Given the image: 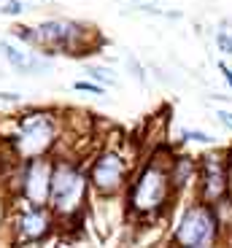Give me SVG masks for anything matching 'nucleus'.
I'll return each instance as SVG.
<instances>
[{"label":"nucleus","instance_id":"1","mask_svg":"<svg viewBox=\"0 0 232 248\" xmlns=\"http://www.w3.org/2000/svg\"><path fill=\"white\" fill-rule=\"evenodd\" d=\"M162 151L165 149H157L146 162H140L124 189L127 216L135 221H157L168 216L173 202L178 200L168 175L170 154H162Z\"/></svg>","mask_w":232,"mask_h":248},{"label":"nucleus","instance_id":"2","mask_svg":"<svg viewBox=\"0 0 232 248\" xmlns=\"http://www.w3.org/2000/svg\"><path fill=\"white\" fill-rule=\"evenodd\" d=\"M51 192H49V211L54 213L57 227L78 224L87 213L89 200V178L87 165L73 156H51Z\"/></svg>","mask_w":232,"mask_h":248},{"label":"nucleus","instance_id":"3","mask_svg":"<svg viewBox=\"0 0 232 248\" xmlns=\"http://www.w3.org/2000/svg\"><path fill=\"white\" fill-rule=\"evenodd\" d=\"M62 124L65 119H60V113L51 108H32L19 116L16 130L8 135V149L19 162L51 156L62 138Z\"/></svg>","mask_w":232,"mask_h":248},{"label":"nucleus","instance_id":"4","mask_svg":"<svg viewBox=\"0 0 232 248\" xmlns=\"http://www.w3.org/2000/svg\"><path fill=\"white\" fill-rule=\"evenodd\" d=\"M221 237L219 208L192 200L173 221V248H214Z\"/></svg>","mask_w":232,"mask_h":248},{"label":"nucleus","instance_id":"5","mask_svg":"<svg viewBox=\"0 0 232 248\" xmlns=\"http://www.w3.org/2000/svg\"><path fill=\"white\" fill-rule=\"evenodd\" d=\"M35 38L41 54L62 51L68 57H84L87 51H92L97 30L81 22H70V19H46L35 25Z\"/></svg>","mask_w":232,"mask_h":248},{"label":"nucleus","instance_id":"6","mask_svg":"<svg viewBox=\"0 0 232 248\" xmlns=\"http://www.w3.org/2000/svg\"><path fill=\"white\" fill-rule=\"evenodd\" d=\"M135 165L122 154L119 149H103L92 156L87 165V178L89 189L97 200H113L124 194L127 184H130Z\"/></svg>","mask_w":232,"mask_h":248},{"label":"nucleus","instance_id":"7","mask_svg":"<svg viewBox=\"0 0 232 248\" xmlns=\"http://www.w3.org/2000/svg\"><path fill=\"white\" fill-rule=\"evenodd\" d=\"M51 156L41 159H25L14 168V184L11 192L14 200L27 205H46L49 208V192H51Z\"/></svg>","mask_w":232,"mask_h":248},{"label":"nucleus","instance_id":"8","mask_svg":"<svg viewBox=\"0 0 232 248\" xmlns=\"http://www.w3.org/2000/svg\"><path fill=\"white\" fill-rule=\"evenodd\" d=\"M14 216H11V246L27 248L44 243L57 230V218L46 205H27L14 200Z\"/></svg>","mask_w":232,"mask_h":248},{"label":"nucleus","instance_id":"9","mask_svg":"<svg viewBox=\"0 0 232 248\" xmlns=\"http://www.w3.org/2000/svg\"><path fill=\"white\" fill-rule=\"evenodd\" d=\"M200 168H197V194L195 200L211 205V208H219L227 202V192H230V184H227V162H224V151H208L202 154Z\"/></svg>","mask_w":232,"mask_h":248},{"label":"nucleus","instance_id":"10","mask_svg":"<svg viewBox=\"0 0 232 248\" xmlns=\"http://www.w3.org/2000/svg\"><path fill=\"white\" fill-rule=\"evenodd\" d=\"M0 57L11 65L14 70L27 76H44L51 70V60L46 54L35 49H22V46H14L8 41H0Z\"/></svg>","mask_w":232,"mask_h":248},{"label":"nucleus","instance_id":"11","mask_svg":"<svg viewBox=\"0 0 232 248\" xmlns=\"http://www.w3.org/2000/svg\"><path fill=\"white\" fill-rule=\"evenodd\" d=\"M197 168L200 162L189 154H170V162H168V175H170V184L176 189V194L186 192L189 186L197 181Z\"/></svg>","mask_w":232,"mask_h":248},{"label":"nucleus","instance_id":"12","mask_svg":"<svg viewBox=\"0 0 232 248\" xmlns=\"http://www.w3.org/2000/svg\"><path fill=\"white\" fill-rule=\"evenodd\" d=\"M87 73L92 76L94 84H100V87H113L116 84V73L111 68H103V65H87Z\"/></svg>","mask_w":232,"mask_h":248},{"label":"nucleus","instance_id":"13","mask_svg":"<svg viewBox=\"0 0 232 248\" xmlns=\"http://www.w3.org/2000/svg\"><path fill=\"white\" fill-rule=\"evenodd\" d=\"M11 35L16 38V41H22L25 46H30V49H35V51H38L35 27H30V25H16V27H11Z\"/></svg>","mask_w":232,"mask_h":248},{"label":"nucleus","instance_id":"14","mask_svg":"<svg viewBox=\"0 0 232 248\" xmlns=\"http://www.w3.org/2000/svg\"><path fill=\"white\" fill-rule=\"evenodd\" d=\"M181 143H200V146H214L216 138L208 135V132H200V130H181L178 132Z\"/></svg>","mask_w":232,"mask_h":248},{"label":"nucleus","instance_id":"15","mask_svg":"<svg viewBox=\"0 0 232 248\" xmlns=\"http://www.w3.org/2000/svg\"><path fill=\"white\" fill-rule=\"evenodd\" d=\"M76 92H87V94H106V87L94 84V81H73Z\"/></svg>","mask_w":232,"mask_h":248},{"label":"nucleus","instance_id":"16","mask_svg":"<svg viewBox=\"0 0 232 248\" xmlns=\"http://www.w3.org/2000/svg\"><path fill=\"white\" fill-rule=\"evenodd\" d=\"M216 46H219L221 54L232 57V35H230L227 30H219V32H216Z\"/></svg>","mask_w":232,"mask_h":248},{"label":"nucleus","instance_id":"17","mask_svg":"<svg viewBox=\"0 0 232 248\" xmlns=\"http://www.w3.org/2000/svg\"><path fill=\"white\" fill-rule=\"evenodd\" d=\"M22 11H25V3L22 0H6L0 6V14H6V16H19Z\"/></svg>","mask_w":232,"mask_h":248},{"label":"nucleus","instance_id":"18","mask_svg":"<svg viewBox=\"0 0 232 248\" xmlns=\"http://www.w3.org/2000/svg\"><path fill=\"white\" fill-rule=\"evenodd\" d=\"M216 119L224 124L227 130H232V113H230V111H224V108H221V111H216Z\"/></svg>","mask_w":232,"mask_h":248},{"label":"nucleus","instance_id":"19","mask_svg":"<svg viewBox=\"0 0 232 248\" xmlns=\"http://www.w3.org/2000/svg\"><path fill=\"white\" fill-rule=\"evenodd\" d=\"M219 70H221V76H224V81L230 84V89H232V68L230 65H224V60L219 62Z\"/></svg>","mask_w":232,"mask_h":248},{"label":"nucleus","instance_id":"20","mask_svg":"<svg viewBox=\"0 0 232 248\" xmlns=\"http://www.w3.org/2000/svg\"><path fill=\"white\" fill-rule=\"evenodd\" d=\"M0 100H3V103H19L22 94L19 92H0Z\"/></svg>","mask_w":232,"mask_h":248},{"label":"nucleus","instance_id":"21","mask_svg":"<svg viewBox=\"0 0 232 248\" xmlns=\"http://www.w3.org/2000/svg\"><path fill=\"white\" fill-rule=\"evenodd\" d=\"M54 248H70V246H68V243H57Z\"/></svg>","mask_w":232,"mask_h":248},{"label":"nucleus","instance_id":"22","mask_svg":"<svg viewBox=\"0 0 232 248\" xmlns=\"http://www.w3.org/2000/svg\"><path fill=\"white\" fill-rule=\"evenodd\" d=\"M227 151H230V154H232V146H230V149H227Z\"/></svg>","mask_w":232,"mask_h":248}]
</instances>
